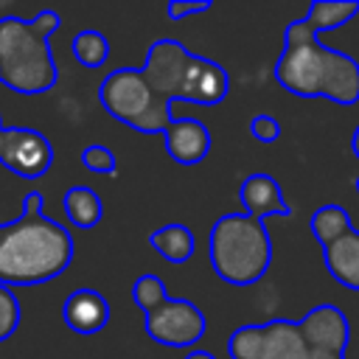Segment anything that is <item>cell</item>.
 <instances>
[{
	"label": "cell",
	"instance_id": "obj_1",
	"mask_svg": "<svg viewBox=\"0 0 359 359\" xmlns=\"http://www.w3.org/2000/svg\"><path fill=\"white\" fill-rule=\"evenodd\" d=\"M73 261V236L42 213V194L31 191L17 219L0 224V286H36L59 278Z\"/></svg>",
	"mask_w": 359,
	"mask_h": 359
},
{
	"label": "cell",
	"instance_id": "obj_2",
	"mask_svg": "<svg viewBox=\"0 0 359 359\" xmlns=\"http://www.w3.org/2000/svg\"><path fill=\"white\" fill-rule=\"evenodd\" d=\"M275 79L283 90L300 98H328L342 107L359 101V62L320 45L306 20L286 25L283 53L275 62Z\"/></svg>",
	"mask_w": 359,
	"mask_h": 359
},
{
	"label": "cell",
	"instance_id": "obj_3",
	"mask_svg": "<svg viewBox=\"0 0 359 359\" xmlns=\"http://www.w3.org/2000/svg\"><path fill=\"white\" fill-rule=\"evenodd\" d=\"M140 73H143L149 90L154 93L160 109L168 115H174L171 104L177 98L213 107V104L224 101V95L230 93V79H227L224 67L216 65L213 59L191 53L177 39L151 42Z\"/></svg>",
	"mask_w": 359,
	"mask_h": 359
},
{
	"label": "cell",
	"instance_id": "obj_4",
	"mask_svg": "<svg viewBox=\"0 0 359 359\" xmlns=\"http://www.w3.org/2000/svg\"><path fill=\"white\" fill-rule=\"evenodd\" d=\"M59 28V14L45 8L34 20L0 17V84L20 95L53 90L59 70L50 53V34Z\"/></svg>",
	"mask_w": 359,
	"mask_h": 359
},
{
	"label": "cell",
	"instance_id": "obj_5",
	"mask_svg": "<svg viewBox=\"0 0 359 359\" xmlns=\"http://www.w3.org/2000/svg\"><path fill=\"white\" fill-rule=\"evenodd\" d=\"M272 241L261 219L250 213H224L210 227V266L233 286H250L266 275Z\"/></svg>",
	"mask_w": 359,
	"mask_h": 359
},
{
	"label": "cell",
	"instance_id": "obj_6",
	"mask_svg": "<svg viewBox=\"0 0 359 359\" xmlns=\"http://www.w3.org/2000/svg\"><path fill=\"white\" fill-rule=\"evenodd\" d=\"M101 107L121 123L137 129V132H165L174 115L163 112L154 93L149 90L146 79L135 67H118L104 76L98 87Z\"/></svg>",
	"mask_w": 359,
	"mask_h": 359
},
{
	"label": "cell",
	"instance_id": "obj_7",
	"mask_svg": "<svg viewBox=\"0 0 359 359\" xmlns=\"http://www.w3.org/2000/svg\"><path fill=\"white\" fill-rule=\"evenodd\" d=\"M230 359H309L311 348L300 323L269 320L261 325H241L227 339Z\"/></svg>",
	"mask_w": 359,
	"mask_h": 359
},
{
	"label": "cell",
	"instance_id": "obj_8",
	"mask_svg": "<svg viewBox=\"0 0 359 359\" xmlns=\"http://www.w3.org/2000/svg\"><path fill=\"white\" fill-rule=\"evenodd\" d=\"M205 314L196 303L182 297H168L163 306L146 314V334L168 348H188L205 337Z\"/></svg>",
	"mask_w": 359,
	"mask_h": 359
},
{
	"label": "cell",
	"instance_id": "obj_9",
	"mask_svg": "<svg viewBox=\"0 0 359 359\" xmlns=\"http://www.w3.org/2000/svg\"><path fill=\"white\" fill-rule=\"evenodd\" d=\"M0 165L17 177L36 180L53 165L50 140L28 126H3L0 129Z\"/></svg>",
	"mask_w": 359,
	"mask_h": 359
},
{
	"label": "cell",
	"instance_id": "obj_10",
	"mask_svg": "<svg viewBox=\"0 0 359 359\" xmlns=\"http://www.w3.org/2000/svg\"><path fill=\"white\" fill-rule=\"evenodd\" d=\"M300 331L311 351H328V353L345 356V348L351 339V325H348V317L337 306H331V303L314 306L300 320Z\"/></svg>",
	"mask_w": 359,
	"mask_h": 359
},
{
	"label": "cell",
	"instance_id": "obj_11",
	"mask_svg": "<svg viewBox=\"0 0 359 359\" xmlns=\"http://www.w3.org/2000/svg\"><path fill=\"white\" fill-rule=\"evenodd\" d=\"M165 151L180 165H196L210 151V129L196 118H174L163 132Z\"/></svg>",
	"mask_w": 359,
	"mask_h": 359
},
{
	"label": "cell",
	"instance_id": "obj_12",
	"mask_svg": "<svg viewBox=\"0 0 359 359\" xmlns=\"http://www.w3.org/2000/svg\"><path fill=\"white\" fill-rule=\"evenodd\" d=\"M238 199L244 205V210L252 216V219H266V216H289L292 208L289 202L283 199V191L280 185L275 182V177L269 174H250L241 188H238Z\"/></svg>",
	"mask_w": 359,
	"mask_h": 359
},
{
	"label": "cell",
	"instance_id": "obj_13",
	"mask_svg": "<svg viewBox=\"0 0 359 359\" xmlns=\"http://www.w3.org/2000/svg\"><path fill=\"white\" fill-rule=\"evenodd\" d=\"M62 320L76 334H98L109 320V303L95 289H76L62 306Z\"/></svg>",
	"mask_w": 359,
	"mask_h": 359
},
{
	"label": "cell",
	"instance_id": "obj_14",
	"mask_svg": "<svg viewBox=\"0 0 359 359\" xmlns=\"http://www.w3.org/2000/svg\"><path fill=\"white\" fill-rule=\"evenodd\" d=\"M331 278L348 289H359V230H348L334 244L323 247Z\"/></svg>",
	"mask_w": 359,
	"mask_h": 359
},
{
	"label": "cell",
	"instance_id": "obj_15",
	"mask_svg": "<svg viewBox=\"0 0 359 359\" xmlns=\"http://www.w3.org/2000/svg\"><path fill=\"white\" fill-rule=\"evenodd\" d=\"M149 244L154 247L157 255H163L165 261L171 264H182L194 255V233L185 227V224H165V227H157L151 236H149Z\"/></svg>",
	"mask_w": 359,
	"mask_h": 359
},
{
	"label": "cell",
	"instance_id": "obj_16",
	"mask_svg": "<svg viewBox=\"0 0 359 359\" xmlns=\"http://www.w3.org/2000/svg\"><path fill=\"white\" fill-rule=\"evenodd\" d=\"M65 213L70 219V224L81 227V230H90L101 222L104 216V205H101V196L87 188V185H73L67 188L65 194Z\"/></svg>",
	"mask_w": 359,
	"mask_h": 359
},
{
	"label": "cell",
	"instance_id": "obj_17",
	"mask_svg": "<svg viewBox=\"0 0 359 359\" xmlns=\"http://www.w3.org/2000/svg\"><path fill=\"white\" fill-rule=\"evenodd\" d=\"M356 14H359V0H314L303 20L311 25L314 34H320L345 25Z\"/></svg>",
	"mask_w": 359,
	"mask_h": 359
},
{
	"label": "cell",
	"instance_id": "obj_18",
	"mask_svg": "<svg viewBox=\"0 0 359 359\" xmlns=\"http://www.w3.org/2000/svg\"><path fill=\"white\" fill-rule=\"evenodd\" d=\"M309 227H311L314 238H317L323 247L334 244L339 236H345L348 230H353L348 210L339 208V205H323V208H317V210L311 213V219H309Z\"/></svg>",
	"mask_w": 359,
	"mask_h": 359
},
{
	"label": "cell",
	"instance_id": "obj_19",
	"mask_svg": "<svg viewBox=\"0 0 359 359\" xmlns=\"http://www.w3.org/2000/svg\"><path fill=\"white\" fill-rule=\"evenodd\" d=\"M73 56H76V62L81 65V67H101L104 62H107V56H109V42H107V36L101 34V31H93V28H87V31H79L76 36H73Z\"/></svg>",
	"mask_w": 359,
	"mask_h": 359
},
{
	"label": "cell",
	"instance_id": "obj_20",
	"mask_svg": "<svg viewBox=\"0 0 359 359\" xmlns=\"http://www.w3.org/2000/svg\"><path fill=\"white\" fill-rule=\"evenodd\" d=\"M132 300L140 306L143 314L154 311L157 306H163L168 300V292H165V283L157 278V275H140L132 286Z\"/></svg>",
	"mask_w": 359,
	"mask_h": 359
},
{
	"label": "cell",
	"instance_id": "obj_21",
	"mask_svg": "<svg viewBox=\"0 0 359 359\" xmlns=\"http://www.w3.org/2000/svg\"><path fill=\"white\" fill-rule=\"evenodd\" d=\"M20 325V300L8 286H0V342L8 339Z\"/></svg>",
	"mask_w": 359,
	"mask_h": 359
},
{
	"label": "cell",
	"instance_id": "obj_22",
	"mask_svg": "<svg viewBox=\"0 0 359 359\" xmlns=\"http://www.w3.org/2000/svg\"><path fill=\"white\" fill-rule=\"evenodd\" d=\"M81 165H84L87 171H95V174H115L118 160H115V154H112L107 146L93 143V146H87V149L81 151Z\"/></svg>",
	"mask_w": 359,
	"mask_h": 359
},
{
	"label": "cell",
	"instance_id": "obj_23",
	"mask_svg": "<svg viewBox=\"0 0 359 359\" xmlns=\"http://www.w3.org/2000/svg\"><path fill=\"white\" fill-rule=\"evenodd\" d=\"M250 135L261 143H275L280 137V123L272 115H255L250 121Z\"/></svg>",
	"mask_w": 359,
	"mask_h": 359
},
{
	"label": "cell",
	"instance_id": "obj_24",
	"mask_svg": "<svg viewBox=\"0 0 359 359\" xmlns=\"http://www.w3.org/2000/svg\"><path fill=\"white\" fill-rule=\"evenodd\" d=\"M210 8V3L208 0H194V3H188V0H174V3H168V17L171 20H182V17H191V14H205Z\"/></svg>",
	"mask_w": 359,
	"mask_h": 359
},
{
	"label": "cell",
	"instance_id": "obj_25",
	"mask_svg": "<svg viewBox=\"0 0 359 359\" xmlns=\"http://www.w3.org/2000/svg\"><path fill=\"white\" fill-rule=\"evenodd\" d=\"M309 359H342L339 353H328V351H311Z\"/></svg>",
	"mask_w": 359,
	"mask_h": 359
},
{
	"label": "cell",
	"instance_id": "obj_26",
	"mask_svg": "<svg viewBox=\"0 0 359 359\" xmlns=\"http://www.w3.org/2000/svg\"><path fill=\"white\" fill-rule=\"evenodd\" d=\"M185 359H216V356H213L210 351H191Z\"/></svg>",
	"mask_w": 359,
	"mask_h": 359
},
{
	"label": "cell",
	"instance_id": "obj_27",
	"mask_svg": "<svg viewBox=\"0 0 359 359\" xmlns=\"http://www.w3.org/2000/svg\"><path fill=\"white\" fill-rule=\"evenodd\" d=\"M351 146H353V154L359 157V126L353 129V137H351Z\"/></svg>",
	"mask_w": 359,
	"mask_h": 359
},
{
	"label": "cell",
	"instance_id": "obj_28",
	"mask_svg": "<svg viewBox=\"0 0 359 359\" xmlns=\"http://www.w3.org/2000/svg\"><path fill=\"white\" fill-rule=\"evenodd\" d=\"M356 191H359V177H356Z\"/></svg>",
	"mask_w": 359,
	"mask_h": 359
},
{
	"label": "cell",
	"instance_id": "obj_29",
	"mask_svg": "<svg viewBox=\"0 0 359 359\" xmlns=\"http://www.w3.org/2000/svg\"><path fill=\"white\" fill-rule=\"evenodd\" d=\"M0 129H3V121H0Z\"/></svg>",
	"mask_w": 359,
	"mask_h": 359
}]
</instances>
